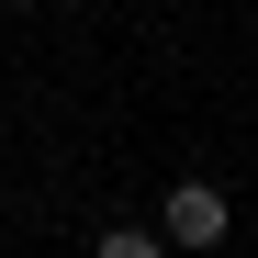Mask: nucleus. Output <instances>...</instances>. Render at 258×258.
Instances as JSON below:
<instances>
[{
	"mask_svg": "<svg viewBox=\"0 0 258 258\" xmlns=\"http://www.w3.org/2000/svg\"><path fill=\"white\" fill-rule=\"evenodd\" d=\"M12 12H23V0H12Z\"/></svg>",
	"mask_w": 258,
	"mask_h": 258,
	"instance_id": "nucleus-3",
	"label": "nucleus"
},
{
	"mask_svg": "<svg viewBox=\"0 0 258 258\" xmlns=\"http://www.w3.org/2000/svg\"><path fill=\"white\" fill-rule=\"evenodd\" d=\"M101 258H168V236H146V225H112V236H101Z\"/></svg>",
	"mask_w": 258,
	"mask_h": 258,
	"instance_id": "nucleus-2",
	"label": "nucleus"
},
{
	"mask_svg": "<svg viewBox=\"0 0 258 258\" xmlns=\"http://www.w3.org/2000/svg\"><path fill=\"white\" fill-rule=\"evenodd\" d=\"M225 225H236V202L213 191V180H180V191H168V213H157L168 247H225Z\"/></svg>",
	"mask_w": 258,
	"mask_h": 258,
	"instance_id": "nucleus-1",
	"label": "nucleus"
}]
</instances>
